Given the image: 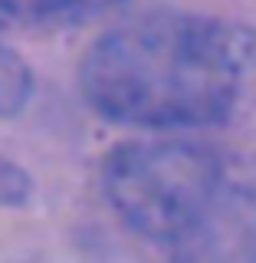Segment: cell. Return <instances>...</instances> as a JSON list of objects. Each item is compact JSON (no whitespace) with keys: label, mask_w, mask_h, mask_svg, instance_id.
I'll return each mask as SVG.
<instances>
[{"label":"cell","mask_w":256,"mask_h":263,"mask_svg":"<svg viewBox=\"0 0 256 263\" xmlns=\"http://www.w3.org/2000/svg\"><path fill=\"white\" fill-rule=\"evenodd\" d=\"M243 33L197 16H142L115 27L82 60L95 112L131 128L178 132L227 119L246 66Z\"/></svg>","instance_id":"cell-1"},{"label":"cell","mask_w":256,"mask_h":263,"mask_svg":"<svg viewBox=\"0 0 256 263\" xmlns=\"http://www.w3.org/2000/svg\"><path fill=\"white\" fill-rule=\"evenodd\" d=\"M105 197L125 224L197 263L256 260V201L204 145L145 138L105 161Z\"/></svg>","instance_id":"cell-2"},{"label":"cell","mask_w":256,"mask_h":263,"mask_svg":"<svg viewBox=\"0 0 256 263\" xmlns=\"http://www.w3.org/2000/svg\"><path fill=\"white\" fill-rule=\"evenodd\" d=\"M122 4L125 0H0V13H7L16 23H27V27L66 30L92 23Z\"/></svg>","instance_id":"cell-3"},{"label":"cell","mask_w":256,"mask_h":263,"mask_svg":"<svg viewBox=\"0 0 256 263\" xmlns=\"http://www.w3.org/2000/svg\"><path fill=\"white\" fill-rule=\"evenodd\" d=\"M33 72L7 43H0V115H13L30 102Z\"/></svg>","instance_id":"cell-4"},{"label":"cell","mask_w":256,"mask_h":263,"mask_svg":"<svg viewBox=\"0 0 256 263\" xmlns=\"http://www.w3.org/2000/svg\"><path fill=\"white\" fill-rule=\"evenodd\" d=\"M30 194V178L27 171H20L13 161H7L0 155V204H20Z\"/></svg>","instance_id":"cell-5"}]
</instances>
